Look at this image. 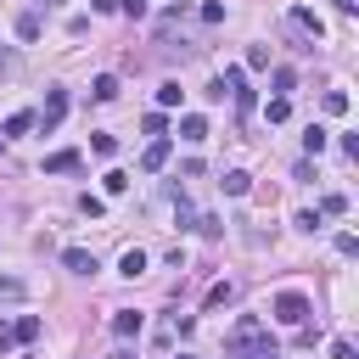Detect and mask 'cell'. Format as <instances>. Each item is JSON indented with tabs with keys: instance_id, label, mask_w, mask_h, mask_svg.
<instances>
[{
	"instance_id": "obj_1",
	"label": "cell",
	"mask_w": 359,
	"mask_h": 359,
	"mask_svg": "<svg viewBox=\"0 0 359 359\" xmlns=\"http://www.w3.org/2000/svg\"><path fill=\"white\" fill-rule=\"evenodd\" d=\"M275 320H281V326H303V320H309V298H303V292H281V298H275Z\"/></svg>"
},
{
	"instance_id": "obj_2",
	"label": "cell",
	"mask_w": 359,
	"mask_h": 359,
	"mask_svg": "<svg viewBox=\"0 0 359 359\" xmlns=\"http://www.w3.org/2000/svg\"><path fill=\"white\" fill-rule=\"evenodd\" d=\"M62 113H68V96H62V90H51V96H45V113H34V124L57 129V124H62Z\"/></svg>"
},
{
	"instance_id": "obj_3",
	"label": "cell",
	"mask_w": 359,
	"mask_h": 359,
	"mask_svg": "<svg viewBox=\"0 0 359 359\" xmlns=\"http://www.w3.org/2000/svg\"><path fill=\"white\" fill-rule=\"evenodd\" d=\"M141 168H146V174H157V168H168V141H163V135H152V146L141 152Z\"/></svg>"
},
{
	"instance_id": "obj_4",
	"label": "cell",
	"mask_w": 359,
	"mask_h": 359,
	"mask_svg": "<svg viewBox=\"0 0 359 359\" xmlns=\"http://www.w3.org/2000/svg\"><path fill=\"white\" fill-rule=\"evenodd\" d=\"M258 342H264V326H258V320H236L231 348H258Z\"/></svg>"
},
{
	"instance_id": "obj_5",
	"label": "cell",
	"mask_w": 359,
	"mask_h": 359,
	"mask_svg": "<svg viewBox=\"0 0 359 359\" xmlns=\"http://www.w3.org/2000/svg\"><path fill=\"white\" fill-rule=\"evenodd\" d=\"M180 141H191V146L208 141V118L202 113H186V118H180Z\"/></svg>"
},
{
	"instance_id": "obj_6",
	"label": "cell",
	"mask_w": 359,
	"mask_h": 359,
	"mask_svg": "<svg viewBox=\"0 0 359 359\" xmlns=\"http://www.w3.org/2000/svg\"><path fill=\"white\" fill-rule=\"evenodd\" d=\"M62 264L73 269V275H96V253H84V247H68V253H62Z\"/></svg>"
},
{
	"instance_id": "obj_7",
	"label": "cell",
	"mask_w": 359,
	"mask_h": 359,
	"mask_svg": "<svg viewBox=\"0 0 359 359\" xmlns=\"http://www.w3.org/2000/svg\"><path fill=\"white\" fill-rule=\"evenodd\" d=\"M34 129V113H12L6 124H0V141H12V135H28Z\"/></svg>"
},
{
	"instance_id": "obj_8",
	"label": "cell",
	"mask_w": 359,
	"mask_h": 359,
	"mask_svg": "<svg viewBox=\"0 0 359 359\" xmlns=\"http://www.w3.org/2000/svg\"><path fill=\"white\" fill-rule=\"evenodd\" d=\"M28 298V281H17V275H0V303H23Z\"/></svg>"
},
{
	"instance_id": "obj_9",
	"label": "cell",
	"mask_w": 359,
	"mask_h": 359,
	"mask_svg": "<svg viewBox=\"0 0 359 359\" xmlns=\"http://www.w3.org/2000/svg\"><path fill=\"white\" fill-rule=\"evenodd\" d=\"M79 168V152H51L45 157V174H73Z\"/></svg>"
},
{
	"instance_id": "obj_10",
	"label": "cell",
	"mask_w": 359,
	"mask_h": 359,
	"mask_svg": "<svg viewBox=\"0 0 359 359\" xmlns=\"http://www.w3.org/2000/svg\"><path fill=\"white\" fill-rule=\"evenodd\" d=\"M118 269H124L129 281H135V275H146V253H141V247H129V253L118 258Z\"/></svg>"
},
{
	"instance_id": "obj_11",
	"label": "cell",
	"mask_w": 359,
	"mask_h": 359,
	"mask_svg": "<svg viewBox=\"0 0 359 359\" xmlns=\"http://www.w3.org/2000/svg\"><path fill=\"white\" fill-rule=\"evenodd\" d=\"M113 331H118V337H135V331H141V314H135V309H118V314H113Z\"/></svg>"
},
{
	"instance_id": "obj_12",
	"label": "cell",
	"mask_w": 359,
	"mask_h": 359,
	"mask_svg": "<svg viewBox=\"0 0 359 359\" xmlns=\"http://www.w3.org/2000/svg\"><path fill=\"white\" fill-rule=\"evenodd\" d=\"M231 298H236V281H213V287H208V309H224Z\"/></svg>"
},
{
	"instance_id": "obj_13",
	"label": "cell",
	"mask_w": 359,
	"mask_h": 359,
	"mask_svg": "<svg viewBox=\"0 0 359 359\" xmlns=\"http://www.w3.org/2000/svg\"><path fill=\"white\" fill-rule=\"evenodd\" d=\"M326 141H331V135H326L320 124H309V135H303V152H309V157H320V152H326Z\"/></svg>"
},
{
	"instance_id": "obj_14",
	"label": "cell",
	"mask_w": 359,
	"mask_h": 359,
	"mask_svg": "<svg viewBox=\"0 0 359 359\" xmlns=\"http://www.w3.org/2000/svg\"><path fill=\"white\" fill-rule=\"evenodd\" d=\"M219 186H224V197H247V186H253V180H247L242 168H231V174L219 180Z\"/></svg>"
},
{
	"instance_id": "obj_15",
	"label": "cell",
	"mask_w": 359,
	"mask_h": 359,
	"mask_svg": "<svg viewBox=\"0 0 359 359\" xmlns=\"http://www.w3.org/2000/svg\"><path fill=\"white\" fill-rule=\"evenodd\" d=\"M320 219H337V213H348V197L342 191H331V197H320V208H314Z\"/></svg>"
},
{
	"instance_id": "obj_16",
	"label": "cell",
	"mask_w": 359,
	"mask_h": 359,
	"mask_svg": "<svg viewBox=\"0 0 359 359\" xmlns=\"http://www.w3.org/2000/svg\"><path fill=\"white\" fill-rule=\"evenodd\" d=\"M90 96H96V101H113V96H118V73H101L96 84H90Z\"/></svg>"
},
{
	"instance_id": "obj_17",
	"label": "cell",
	"mask_w": 359,
	"mask_h": 359,
	"mask_svg": "<svg viewBox=\"0 0 359 359\" xmlns=\"http://www.w3.org/2000/svg\"><path fill=\"white\" fill-rule=\"evenodd\" d=\"M12 337H17V342H34V337H39V314H23V320L12 326Z\"/></svg>"
},
{
	"instance_id": "obj_18",
	"label": "cell",
	"mask_w": 359,
	"mask_h": 359,
	"mask_svg": "<svg viewBox=\"0 0 359 359\" xmlns=\"http://www.w3.org/2000/svg\"><path fill=\"white\" fill-rule=\"evenodd\" d=\"M180 101H186V90H180L174 79H168V84H157V107H180Z\"/></svg>"
},
{
	"instance_id": "obj_19",
	"label": "cell",
	"mask_w": 359,
	"mask_h": 359,
	"mask_svg": "<svg viewBox=\"0 0 359 359\" xmlns=\"http://www.w3.org/2000/svg\"><path fill=\"white\" fill-rule=\"evenodd\" d=\"M287 113H292V101H287V96H275V101L264 107V118H269V124H287Z\"/></svg>"
},
{
	"instance_id": "obj_20",
	"label": "cell",
	"mask_w": 359,
	"mask_h": 359,
	"mask_svg": "<svg viewBox=\"0 0 359 359\" xmlns=\"http://www.w3.org/2000/svg\"><path fill=\"white\" fill-rule=\"evenodd\" d=\"M17 68H23L17 51H6V45H0V79H17Z\"/></svg>"
},
{
	"instance_id": "obj_21",
	"label": "cell",
	"mask_w": 359,
	"mask_h": 359,
	"mask_svg": "<svg viewBox=\"0 0 359 359\" xmlns=\"http://www.w3.org/2000/svg\"><path fill=\"white\" fill-rule=\"evenodd\" d=\"M247 68H253V73L269 68V45H253V51H247Z\"/></svg>"
},
{
	"instance_id": "obj_22",
	"label": "cell",
	"mask_w": 359,
	"mask_h": 359,
	"mask_svg": "<svg viewBox=\"0 0 359 359\" xmlns=\"http://www.w3.org/2000/svg\"><path fill=\"white\" fill-rule=\"evenodd\" d=\"M326 113H331V118L348 113V96H342V90H326Z\"/></svg>"
},
{
	"instance_id": "obj_23",
	"label": "cell",
	"mask_w": 359,
	"mask_h": 359,
	"mask_svg": "<svg viewBox=\"0 0 359 359\" xmlns=\"http://www.w3.org/2000/svg\"><path fill=\"white\" fill-rule=\"evenodd\" d=\"M17 39H39V17H34V12L17 17Z\"/></svg>"
},
{
	"instance_id": "obj_24",
	"label": "cell",
	"mask_w": 359,
	"mask_h": 359,
	"mask_svg": "<svg viewBox=\"0 0 359 359\" xmlns=\"http://www.w3.org/2000/svg\"><path fill=\"white\" fill-rule=\"evenodd\" d=\"M90 152H96V157H113V152H118V141H113V135H96V141H90Z\"/></svg>"
},
{
	"instance_id": "obj_25",
	"label": "cell",
	"mask_w": 359,
	"mask_h": 359,
	"mask_svg": "<svg viewBox=\"0 0 359 359\" xmlns=\"http://www.w3.org/2000/svg\"><path fill=\"white\" fill-rule=\"evenodd\" d=\"M124 191H129V174L113 168V174H107V197H124Z\"/></svg>"
},
{
	"instance_id": "obj_26",
	"label": "cell",
	"mask_w": 359,
	"mask_h": 359,
	"mask_svg": "<svg viewBox=\"0 0 359 359\" xmlns=\"http://www.w3.org/2000/svg\"><path fill=\"white\" fill-rule=\"evenodd\" d=\"M79 208H84V213H90V219H101V213H107V202H101V197H90V191H84V197H79Z\"/></svg>"
},
{
	"instance_id": "obj_27",
	"label": "cell",
	"mask_w": 359,
	"mask_h": 359,
	"mask_svg": "<svg viewBox=\"0 0 359 359\" xmlns=\"http://www.w3.org/2000/svg\"><path fill=\"white\" fill-rule=\"evenodd\" d=\"M141 129H146V135H163V129H168V118H163V113H146V118H141Z\"/></svg>"
},
{
	"instance_id": "obj_28",
	"label": "cell",
	"mask_w": 359,
	"mask_h": 359,
	"mask_svg": "<svg viewBox=\"0 0 359 359\" xmlns=\"http://www.w3.org/2000/svg\"><path fill=\"white\" fill-rule=\"evenodd\" d=\"M337 253H348V258H353V253H359V236H353V231H342V236H337Z\"/></svg>"
},
{
	"instance_id": "obj_29",
	"label": "cell",
	"mask_w": 359,
	"mask_h": 359,
	"mask_svg": "<svg viewBox=\"0 0 359 359\" xmlns=\"http://www.w3.org/2000/svg\"><path fill=\"white\" fill-rule=\"evenodd\" d=\"M331 353H337V359H353V342H348V337H337V342H331Z\"/></svg>"
},
{
	"instance_id": "obj_30",
	"label": "cell",
	"mask_w": 359,
	"mask_h": 359,
	"mask_svg": "<svg viewBox=\"0 0 359 359\" xmlns=\"http://www.w3.org/2000/svg\"><path fill=\"white\" fill-rule=\"evenodd\" d=\"M17 348V337H12V326H0V353H12Z\"/></svg>"
},
{
	"instance_id": "obj_31",
	"label": "cell",
	"mask_w": 359,
	"mask_h": 359,
	"mask_svg": "<svg viewBox=\"0 0 359 359\" xmlns=\"http://www.w3.org/2000/svg\"><path fill=\"white\" fill-rule=\"evenodd\" d=\"M253 359H281V353H275V348H258V353H253Z\"/></svg>"
},
{
	"instance_id": "obj_32",
	"label": "cell",
	"mask_w": 359,
	"mask_h": 359,
	"mask_svg": "<svg viewBox=\"0 0 359 359\" xmlns=\"http://www.w3.org/2000/svg\"><path fill=\"white\" fill-rule=\"evenodd\" d=\"M180 359H191V353H180Z\"/></svg>"
}]
</instances>
